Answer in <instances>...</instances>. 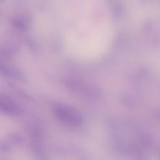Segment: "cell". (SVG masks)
Listing matches in <instances>:
<instances>
[{
	"instance_id": "6da1fadb",
	"label": "cell",
	"mask_w": 160,
	"mask_h": 160,
	"mask_svg": "<svg viewBox=\"0 0 160 160\" xmlns=\"http://www.w3.org/2000/svg\"><path fill=\"white\" fill-rule=\"evenodd\" d=\"M0 109L7 114H15L17 109L15 105L10 100L7 99H0Z\"/></svg>"
}]
</instances>
